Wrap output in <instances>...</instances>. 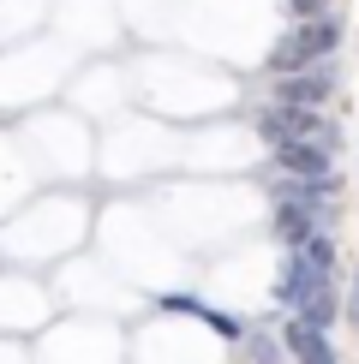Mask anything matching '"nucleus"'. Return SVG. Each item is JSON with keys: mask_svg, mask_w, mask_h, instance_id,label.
Listing matches in <instances>:
<instances>
[{"mask_svg": "<svg viewBox=\"0 0 359 364\" xmlns=\"http://www.w3.org/2000/svg\"><path fill=\"white\" fill-rule=\"evenodd\" d=\"M329 161L335 149L318 144V138H293V144H276V168L288 179H329Z\"/></svg>", "mask_w": 359, "mask_h": 364, "instance_id": "3", "label": "nucleus"}, {"mask_svg": "<svg viewBox=\"0 0 359 364\" xmlns=\"http://www.w3.org/2000/svg\"><path fill=\"white\" fill-rule=\"evenodd\" d=\"M318 287H323V275H318V269H311L299 251H288V263H281V281H276V305L299 311L311 293H318Z\"/></svg>", "mask_w": 359, "mask_h": 364, "instance_id": "5", "label": "nucleus"}, {"mask_svg": "<svg viewBox=\"0 0 359 364\" xmlns=\"http://www.w3.org/2000/svg\"><path fill=\"white\" fill-rule=\"evenodd\" d=\"M329 90H335V72L306 66V72H281L276 102H288V108H318V102H329Z\"/></svg>", "mask_w": 359, "mask_h": 364, "instance_id": "4", "label": "nucleus"}, {"mask_svg": "<svg viewBox=\"0 0 359 364\" xmlns=\"http://www.w3.org/2000/svg\"><path fill=\"white\" fill-rule=\"evenodd\" d=\"M162 305H168V311H192V316H204V323L216 328L222 341H239V335H246V323H239V316H228V311H209V305H198V299H186V293H168Z\"/></svg>", "mask_w": 359, "mask_h": 364, "instance_id": "7", "label": "nucleus"}, {"mask_svg": "<svg viewBox=\"0 0 359 364\" xmlns=\"http://www.w3.org/2000/svg\"><path fill=\"white\" fill-rule=\"evenodd\" d=\"M335 42H341V24L329 18H299V30H288V36L276 42V48H269V72H306L311 60H323V54H335Z\"/></svg>", "mask_w": 359, "mask_h": 364, "instance_id": "1", "label": "nucleus"}, {"mask_svg": "<svg viewBox=\"0 0 359 364\" xmlns=\"http://www.w3.org/2000/svg\"><path fill=\"white\" fill-rule=\"evenodd\" d=\"M269 233H276L288 251H299L311 233H318V209H306V203H276V227H269Z\"/></svg>", "mask_w": 359, "mask_h": 364, "instance_id": "6", "label": "nucleus"}, {"mask_svg": "<svg viewBox=\"0 0 359 364\" xmlns=\"http://www.w3.org/2000/svg\"><path fill=\"white\" fill-rule=\"evenodd\" d=\"M299 364H335V346H323V353H311V358H299Z\"/></svg>", "mask_w": 359, "mask_h": 364, "instance_id": "12", "label": "nucleus"}, {"mask_svg": "<svg viewBox=\"0 0 359 364\" xmlns=\"http://www.w3.org/2000/svg\"><path fill=\"white\" fill-rule=\"evenodd\" d=\"M281 341H288L293 358H311V353H323V346H329V335H323V328H311L306 316H293V323L281 328Z\"/></svg>", "mask_w": 359, "mask_h": 364, "instance_id": "8", "label": "nucleus"}, {"mask_svg": "<svg viewBox=\"0 0 359 364\" xmlns=\"http://www.w3.org/2000/svg\"><path fill=\"white\" fill-rule=\"evenodd\" d=\"M335 311H341V299H335V287H329V281L306 299V305H299V316H306L311 328H323V335H329V323H335Z\"/></svg>", "mask_w": 359, "mask_h": 364, "instance_id": "9", "label": "nucleus"}, {"mask_svg": "<svg viewBox=\"0 0 359 364\" xmlns=\"http://www.w3.org/2000/svg\"><path fill=\"white\" fill-rule=\"evenodd\" d=\"M258 138L276 149V144H293V138H318V144H329L335 149L341 138H335V126H323L318 119V108H288V102H276L264 119H258Z\"/></svg>", "mask_w": 359, "mask_h": 364, "instance_id": "2", "label": "nucleus"}, {"mask_svg": "<svg viewBox=\"0 0 359 364\" xmlns=\"http://www.w3.org/2000/svg\"><path fill=\"white\" fill-rule=\"evenodd\" d=\"M348 323L359 328V269H353V293H348Z\"/></svg>", "mask_w": 359, "mask_h": 364, "instance_id": "11", "label": "nucleus"}, {"mask_svg": "<svg viewBox=\"0 0 359 364\" xmlns=\"http://www.w3.org/2000/svg\"><path fill=\"white\" fill-rule=\"evenodd\" d=\"M299 257H306V263L311 269H318V275L329 281V275H335V239H329V233H311L306 239V245H299Z\"/></svg>", "mask_w": 359, "mask_h": 364, "instance_id": "10", "label": "nucleus"}]
</instances>
